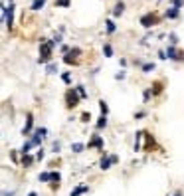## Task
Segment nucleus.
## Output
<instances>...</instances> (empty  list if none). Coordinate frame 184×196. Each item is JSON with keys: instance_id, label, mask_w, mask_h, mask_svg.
<instances>
[{"instance_id": "72a5a7b5", "label": "nucleus", "mask_w": 184, "mask_h": 196, "mask_svg": "<svg viewBox=\"0 0 184 196\" xmlns=\"http://www.w3.org/2000/svg\"><path fill=\"white\" fill-rule=\"evenodd\" d=\"M10 2H12V0H10Z\"/></svg>"}, {"instance_id": "6e6552de", "label": "nucleus", "mask_w": 184, "mask_h": 196, "mask_svg": "<svg viewBox=\"0 0 184 196\" xmlns=\"http://www.w3.org/2000/svg\"><path fill=\"white\" fill-rule=\"evenodd\" d=\"M87 147H97L99 151H101V149H103V139H101L99 135H93V139L89 141V145H87Z\"/></svg>"}, {"instance_id": "ddd939ff", "label": "nucleus", "mask_w": 184, "mask_h": 196, "mask_svg": "<svg viewBox=\"0 0 184 196\" xmlns=\"http://www.w3.org/2000/svg\"><path fill=\"white\" fill-rule=\"evenodd\" d=\"M32 147H34V143H32V141H28V143H24V147H22V155H28Z\"/></svg>"}, {"instance_id": "393cba45", "label": "nucleus", "mask_w": 184, "mask_h": 196, "mask_svg": "<svg viewBox=\"0 0 184 196\" xmlns=\"http://www.w3.org/2000/svg\"><path fill=\"white\" fill-rule=\"evenodd\" d=\"M64 61H65V64H75V57H72V54H69V56L64 57Z\"/></svg>"}, {"instance_id": "6ab92c4d", "label": "nucleus", "mask_w": 184, "mask_h": 196, "mask_svg": "<svg viewBox=\"0 0 184 196\" xmlns=\"http://www.w3.org/2000/svg\"><path fill=\"white\" fill-rule=\"evenodd\" d=\"M83 147H85V145H81V143H73V145H72V151H73V153H81V151H83Z\"/></svg>"}, {"instance_id": "b1692460", "label": "nucleus", "mask_w": 184, "mask_h": 196, "mask_svg": "<svg viewBox=\"0 0 184 196\" xmlns=\"http://www.w3.org/2000/svg\"><path fill=\"white\" fill-rule=\"evenodd\" d=\"M75 89H77V93H79V95H81V99H85V97H87V93H85V89H83V87H81V85H77V87H75Z\"/></svg>"}, {"instance_id": "5701e85b", "label": "nucleus", "mask_w": 184, "mask_h": 196, "mask_svg": "<svg viewBox=\"0 0 184 196\" xmlns=\"http://www.w3.org/2000/svg\"><path fill=\"white\" fill-rule=\"evenodd\" d=\"M153 69H154V64H145V65H143V72H145V73L153 72Z\"/></svg>"}, {"instance_id": "1a4fd4ad", "label": "nucleus", "mask_w": 184, "mask_h": 196, "mask_svg": "<svg viewBox=\"0 0 184 196\" xmlns=\"http://www.w3.org/2000/svg\"><path fill=\"white\" fill-rule=\"evenodd\" d=\"M32 125H34V117H32V115H28L26 125H24V129H22V135H28V133L32 131Z\"/></svg>"}, {"instance_id": "2f4dec72", "label": "nucleus", "mask_w": 184, "mask_h": 196, "mask_svg": "<svg viewBox=\"0 0 184 196\" xmlns=\"http://www.w3.org/2000/svg\"><path fill=\"white\" fill-rule=\"evenodd\" d=\"M28 196H38V194H36V192H30V194H28Z\"/></svg>"}, {"instance_id": "39448f33", "label": "nucleus", "mask_w": 184, "mask_h": 196, "mask_svg": "<svg viewBox=\"0 0 184 196\" xmlns=\"http://www.w3.org/2000/svg\"><path fill=\"white\" fill-rule=\"evenodd\" d=\"M166 57H170V60H176V61H180L184 60V52H176V50L170 46L168 50H166Z\"/></svg>"}, {"instance_id": "f8f14e48", "label": "nucleus", "mask_w": 184, "mask_h": 196, "mask_svg": "<svg viewBox=\"0 0 184 196\" xmlns=\"http://www.w3.org/2000/svg\"><path fill=\"white\" fill-rule=\"evenodd\" d=\"M176 16H178V8L176 6H172V8L166 10V18H176Z\"/></svg>"}, {"instance_id": "473e14b6", "label": "nucleus", "mask_w": 184, "mask_h": 196, "mask_svg": "<svg viewBox=\"0 0 184 196\" xmlns=\"http://www.w3.org/2000/svg\"><path fill=\"white\" fill-rule=\"evenodd\" d=\"M174 196H182V194H174Z\"/></svg>"}, {"instance_id": "bb28decb", "label": "nucleus", "mask_w": 184, "mask_h": 196, "mask_svg": "<svg viewBox=\"0 0 184 196\" xmlns=\"http://www.w3.org/2000/svg\"><path fill=\"white\" fill-rule=\"evenodd\" d=\"M89 119H91V117H89V113H83V115H81V121H85V123H87Z\"/></svg>"}, {"instance_id": "f3484780", "label": "nucleus", "mask_w": 184, "mask_h": 196, "mask_svg": "<svg viewBox=\"0 0 184 196\" xmlns=\"http://www.w3.org/2000/svg\"><path fill=\"white\" fill-rule=\"evenodd\" d=\"M99 107H101V113H103V115H105V117H107V113H109V107H107V103L103 101V99H101V101H99Z\"/></svg>"}, {"instance_id": "f03ea898", "label": "nucleus", "mask_w": 184, "mask_h": 196, "mask_svg": "<svg viewBox=\"0 0 184 196\" xmlns=\"http://www.w3.org/2000/svg\"><path fill=\"white\" fill-rule=\"evenodd\" d=\"M79 99H81V95L77 93V89H68V93H65V101H68V107L72 109V107H75L79 103Z\"/></svg>"}, {"instance_id": "a878e982", "label": "nucleus", "mask_w": 184, "mask_h": 196, "mask_svg": "<svg viewBox=\"0 0 184 196\" xmlns=\"http://www.w3.org/2000/svg\"><path fill=\"white\" fill-rule=\"evenodd\" d=\"M52 180L53 182H60V172H52Z\"/></svg>"}, {"instance_id": "423d86ee", "label": "nucleus", "mask_w": 184, "mask_h": 196, "mask_svg": "<svg viewBox=\"0 0 184 196\" xmlns=\"http://www.w3.org/2000/svg\"><path fill=\"white\" fill-rule=\"evenodd\" d=\"M46 133H48V131H46L44 127H42V129H36L34 137H32V143H34V145H40V143H42V139L46 137Z\"/></svg>"}, {"instance_id": "f257e3e1", "label": "nucleus", "mask_w": 184, "mask_h": 196, "mask_svg": "<svg viewBox=\"0 0 184 196\" xmlns=\"http://www.w3.org/2000/svg\"><path fill=\"white\" fill-rule=\"evenodd\" d=\"M56 46V40H50V42H44L42 44V50H40V64H48L50 57H52V48Z\"/></svg>"}, {"instance_id": "4be33fe9", "label": "nucleus", "mask_w": 184, "mask_h": 196, "mask_svg": "<svg viewBox=\"0 0 184 196\" xmlns=\"http://www.w3.org/2000/svg\"><path fill=\"white\" fill-rule=\"evenodd\" d=\"M107 32H109V34H113V32H115V24H113V20H107Z\"/></svg>"}, {"instance_id": "7c9ffc66", "label": "nucleus", "mask_w": 184, "mask_h": 196, "mask_svg": "<svg viewBox=\"0 0 184 196\" xmlns=\"http://www.w3.org/2000/svg\"><path fill=\"white\" fill-rule=\"evenodd\" d=\"M172 4H174V6H176V8H180V4H182V0H172Z\"/></svg>"}, {"instance_id": "9d476101", "label": "nucleus", "mask_w": 184, "mask_h": 196, "mask_svg": "<svg viewBox=\"0 0 184 196\" xmlns=\"http://www.w3.org/2000/svg\"><path fill=\"white\" fill-rule=\"evenodd\" d=\"M162 91V81H154L153 85H150V93L153 95H158Z\"/></svg>"}, {"instance_id": "0eeeda50", "label": "nucleus", "mask_w": 184, "mask_h": 196, "mask_svg": "<svg viewBox=\"0 0 184 196\" xmlns=\"http://www.w3.org/2000/svg\"><path fill=\"white\" fill-rule=\"evenodd\" d=\"M113 162H117V157H115V155H111V157H103V158H101V168H103V170L111 168Z\"/></svg>"}, {"instance_id": "2eb2a0df", "label": "nucleus", "mask_w": 184, "mask_h": 196, "mask_svg": "<svg viewBox=\"0 0 184 196\" xmlns=\"http://www.w3.org/2000/svg\"><path fill=\"white\" fill-rule=\"evenodd\" d=\"M103 127H107V117L105 115H101L99 121H97V129H103Z\"/></svg>"}, {"instance_id": "9b49d317", "label": "nucleus", "mask_w": 184, "mask_h": 196, "mask_svg": "<svg viewBox=\"0 0 184 196\" xmlns=\"http://www.w3.org/2000/svg\"><path fill=\"white\" fill-rule=\"evenodd\" d=\"M123 12H125V4H123V2H119V4L115 6V10H113V16H121Z\"/></svg>"}, {"instance_id": "dca6fc26", "label": "nucleus", "mask_w": 184, "mask_h": 196, "mask_svg": "<svg viewBox=\"0 0 184 196\" xmlns=\"http://www.w3.org/2000/svg\"><path fill=\"white\" fill-rule=\"evenodd\" d=\"M44 2L46 0H34V2H32V10H40V8L44 6Z\"/></svg>"}, {"instance_id": "a211bd4d", "label": "nucleus", "mask_w": 184, "mask_h": 196, "mask_svg": "<svg viewBox=\"0 0 184 196\" xmlns=\"http://www.w3.org/2000/svg\"><path fill=\"white\" fill-rule=\"evenodd\" d=\"M103 54H105L107 57H111V56H113V48H111L109 44H105V46H103Z\"/></svg>"}, {"instance_id": "4468645a", "label": "nucleus", "mask_w": 184, "mask_h": 196, "mask_svg": "<svg viewBox=\"0 0 184 196\" xmlns=\"http://www.w3.org/2000/svg\"><path fill=\"white\" fill-rule=\"evenodd\" d=\"M32 161H34V158H32L30 155H24V158H22V166H26V168H28V166L32 165Z\"/></svg>"}, {"instance_id": "20e7f679", "label": "nucleus", "mask_w": 184, "mask_h": 196, "mask_svg": "<svg viewBox=\"0 0 184 196\" xmlns=\"http://www.w3.org/2000/svg\"><path fill=\"white\" fill-rule=\"evenodd\" d=\"M156 22H158V16H156V14H145L143 18H141V24H143L145 28H150V26H154Z\"/></svg>"}, {"instance_id": "7ed1b4c3", "label": "nucleus", "mask_w": 184, "mask_h": 196, "mask_svg": "<svg viewBox=\"0 0 184 196\" xmlns=\"http://www.w3.org/2000/svg\"><path fill=\"white\" fill-rule=\"evenodd\" d=\"M2 14H4V22H6V26L12 28V20H14V4L10 2V6H4Z\"/></svg>"}, {"instance_id": "c85d7f7f", "label": "nucleus", "mask_w": 184, "mask_h": 196, "mask_svg": "<svg viewBox=\"0 0 184 196\" xmlns=\"http://www.w3.org/2000/svg\"><path fill=\"white\" fill-rule=\"evenodd\" d=\"M60 149H61V145H60V143H53V153H57Z\"/></svg>"}, {"instance_id": "412c9836", "label": "nucleus", "mask_w": 184, "mask_h": 196, "mask_svg": "<svg viewBox=\"0 0 184 196\" xmlns=\"http://www.w3.org/2000/svg\"><path fill=\"white\" fill-rule=\"evenodd\" d=\"M40 180H42V182L52 180V172H42V174H40Z\"/></svg>"}, {"instance_id": "c756f323", "label": "nucleus", "mask_w": 184, "mask_h": 196, "mask_svg": "<svg viewBox=\"0 0 184 196\" xmlns=\"http://www.w3.org/2000/svg\"><path fill=\"white\" fill-rule=\"evenodd\" d=\"M61 79H64L65 83H69V73H64V76H61Z\"/></svg>"}, {"instance_id": "aec40b11", "label": "nucleus", "mask_w": 184, "mask_h": 196, "mask_svg": "<svg viewBox=\"0 0 184 196\" xmlns=\"http://www.w3.org/2000/svg\"><path fill=\"white\" fill-rule=\"evenodd\" d=\"M69 2H72V0H56V6H60V8H68V6H69Z\"/></svg>"}, {"instance_id": "cd10ccee", "label": "nucleus", "mask_w": 184, "mask_h": 196, "mask_svg": "<svg viewBox=\"0 0 184 196\" xmlns=\"http://www.w3.org/2000/svg\"><path fill=\"white\" fill-rule=\"evenodd\" d=\"M48 72H50V73H53V72H56V65L50 64V65H48Z\"/></svg>"}]
</instances>
